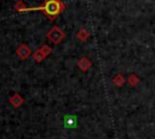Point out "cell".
<instances>
[{"instance_id":"3957f363","label":"cell","mask_w":155,"mask_h":139,"mask_svg":"<svg viewBox=\"0 0 155 139\" xmlns=\"http://www.w3.org/2000/svg\"><path fill=\"white\" fill-rule=\"evenodd\" d=\"M16 54H17L21 59H27V58L31 54V51H30V48H29L25 44H22V45H19V46L17 47Z\"/></svg>"},{"instance_id":"277c9868","label":"cell","mask_w":155,"mask_h":139,"mask_svg":"<svg viewBox=\"0 0 155 139\" xmlns=\"http://www.w3.org/2000/svg\"><path fill=\"white\" fill-rule=\"evenodd\" d=\"M8 102H10V104H11L13 108H19L21 105L24 104V98H23L19 93H13V94L10 97Z\"/></svg>"},{"instance_id":"8992f818","label":"cell","mask_w":155,"mask_h":139,"mask_svg":"<svg viewBox=\"0 0 155 139\" xmlns=\"http://www.w3.org/2000/svg\"><path fill=\"white\" fill-rule=\"evenodd\" d=\"M27 8H28V6H27V5L24 4V1H22V0L17 1L16 5H15V11L18 12V13H25Z\"/></svg>"},{"instance_id":"9c48e42d","label":"cell","mask_w":155,"mask_h":139,"mask_svg":"<svg viewBox=\"0 0 155 139\" xmlns=\"http://www.w3.org/2000/svg\"><path fill=\"white\" fill-rule=\"evenodd\" d=\"M113 83L116 85L117 87H121L124 83H125V77L121 75V74H117L113 77Z\"/></svg>"},{"instance_id":"5b68a950","label":"cell","mask_w":155,"mask_h":139,"mask_svg":"<svg viewBox=\"0 0 155 139\" xmlns=\"http://www.w3.org/2000/svg\"><path fill=\"white\" fill-rule=\"evenodd\" d=\"M78 66L81 71H87L91 66H92V62L90 60V58L87 57H82L79 62H78Z\"/></svg>"},{"instance_id":"7a4b0ae2","label":"cell","mask_w":155,"mask_h":139,"mask_svg":"<svg viewBox=\"0 0 155 139\" xmlns=\"http://www.w3.org/2000/svg\"><path fill=\"white\" fill-rule=\"evenodd\" d=\"M64 36H65L64 31H63L58 25L52 27V28L47 31V34H46V37H47L53 45H58L59 42H62V40L64 39Z\"/></svg>"},{"instance_id":"52a82bcc","label":"cell","mask_w":155,"mask_h":139,"mask_svg":"<svg viewBox=\"0 0 155 139\" xmlns=\"http://www.w3.org/2000/svg\"><path fill=\"white\" fill-rule=\"evenodd\" d=\"M45 58H46V56H45V53H44L40 48H39V50H36V51L33 53V59H34V62H36V63L42 62Z\"/></svg>"},{"instance_id":"ba28073f","label":"cell","mask_w":155,"mask_h":139,"mask_svg":"<svg viewBox=\"0 0 155 139\" xmlns=\"http://www.w3.org/2000/svg\"><path fill=\"white\" fill-rule=\"evenodd\" d=\"M88 36H90V34H88V31H87L86 29H80V30L78 31V34H76V37H78L81 42L86 41V40L88 39Z\"/></svg>"},{"instance_id":"30bf717a","label":"cell","mask_w":155,"mask_h":139,"mask_svg":"<svg viewBox=\"0 0 155 139\" xmlns=\"http://www.w3.org/2000/svg\"><path fill=\"white\" fill-rule=\"evenodd\" d=\"M128 82H130V85L131 86H137L138 85V82H139V77L136 75V74H131L130 76H128Z\"/></svg>"},{"instance_id":"8fae6325","label":"cell","mask_w":155,"mask_h":139,"mask_svg":"<svg viewBox=\"0 0 155 139\" xmlns=\"http://www.w3.org/2000/svg\"><path fill=\"white\" fill-rule=\"evenodd\" d=\"M40 50L45 53L46 57H47L48 54H51V52H52V48H51V46H48V45H42V46L40 47Z\"/></svg>"},{"instance_id":"6da1fadb","label":"cell","mask_w":155,"mask_h":139,"mask_svg":"<svg viewBox=\"0 0 155 139\" xmlns=\"http://www.w3.org/2000/svg\"><path fill=\"white\" fill-rule=\"evenodd\" d=\"M64 10H65V5H64V2L62 0H45L41 6L28 7L27 11H25V13L27 12H31V11H41L48 19L53 21Z\"/></svg>"}]
</instances>
